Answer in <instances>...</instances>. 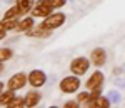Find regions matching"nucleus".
<instances>
[{
  "label": "nucleus",
  "mask_w": 125,
  "mask_h": 108,
  "mask_svg": "<svg viewBox=\"0 0 125 108\" xmlns=\"http://www.w3.org/2000/svg\"><path fill=\"white\" fill-rule=\"evenodd\" d=\"M105 60H107V55H105V50L104 48H95L92 52V63L95 67H102L105 63Z\"/></svg>",
  "instance_id": "obj_8"
},
{
  "label": "nucleus",
  "mask_w": 125,
  "mask_h": 108,
  "mask_svg": "<svg viewBox=\"0 0 125 108\" xmlns=\"http://www.w3.org/2000/svg\"><path fill=\"white\" fill-rule=\"evenodd\" d=\"M10 108H22L25 107V98H13L12 101H10Z\"/></svg>",
  "instance_id": "obj_16"
},
{
  "label": "nucleus",
  "mask_w": 125,
  "mask_h": 108,
  "mask_svg": "<svg viewBox=\"0 0 125 108\" xmlns=\"http://www.w3.org/2000/svg\"><path fill=\"white\" fill-rule=\"evenodd\" d=\"M27 83V77L23 73H17L9 80V90H20Z\"/></svg>",
  "instance_id": "obj_6"
},
{
  "label": "nucleus",
  "mask_w": 125,
  "mask_h": 108,
  "mask_svg": "<svg viewBox=\"0 0 125 108\" xmlns=\"http://www.w3.org/2000/svg\"><path fill=\"white\" fill-rule=\"evenodd\" d=\"M63 22H65V15H63V13H53V15L45 17L43 23H40V25L45 27V28H48V30H53V28H58Z\"/></svg>",
  "instance_id": "obj_1"
},
{
  "label": "nucleus",
  "mask_w": 125,
  "mask_h": 108,
  "mask_svg": "<svg viewBox=\"0 0 125 108\" xmlns=\"http://www.w3.org/2000/svg\"><path fill=\"white\" fill-rule=\"evenodd\" d=\"M39 100H40V95L37 93V91H29L27 97H25V107L33 108L37 103H39Z\"/></svg>",
  "instance_id": "obj_11"
},
{
  "label": "nucleus",
  "mask_w": 125,
  "mask_h": 108,
  "mask_svg": "<svg viewBox=\"0 0 125 108\" xmlns=\"http://www.w3.org/2000/svg\"><path fill=\"white\" fill-rule=\"evenodd\" d=\"M0 52H2V53H0V60H2V62H5V60H9L10 57H12V50L10 48H2Z\"/></svg>",
  "instance_id": "obj_19"
},
{
  "label": "nucleus",
  "mask_w": 125,
  "mask_h": 108,
  "mask_svg": "<svg viewBox=\"0 0 125 108\" xmlns=\"http://www.w3.org/2000/svg\"><path fill=\"white\" fill-rule=\"evenodd\" d=\"M12 100H13V90L2 91V95H0V103H2V107H9Z\"/></svg>",
  "instance_id": "obj_13"
},
{
  "label": "nucleus",
  "mask_w": 125,
  "mask_h": 108,
  "mask_svg": "<svg viewBox=\"0 0 125 108\" xmlns=\"http://www.w3.org/2000/svg\"><path fill=\"white\" fill-rule=\"evenodd\" d=\"M88 100H90V95L88 93H80L78 95V101H82V103H87Z\"/></svg>",
  "instance_id": "obj_20"
},
{
  "label": "nucleus",
  "mask_w": 125,
  "mask_h": 108,
  "mask_svg": "<svg viewBox=\"0 0 125 108\" xmlns=\"http://www.w3.org/2000/svg\"><path fill=\"white\" fill-rule=\"evenodd\" d=\"M2 27H3L5 30H12V28H17L19 23H17L13 18H3L2 20Z\"/></svg>",
  "instance_id": "obj_15"
},
{
  "label": "nucleus",
  "mask_w": 125,
  "mask_h": 108,
  "mask_svg": "<svg viewBox=\"0 0 125 108\" xmlns=\"http://www.w3.org/2000/svg\"><path fill=\"white\" fill-rule=\"evenodd\" d=\"M87 107H88V108H107V107H110V103H108V100H107V98L97 97L95 100H90V101L87 103Z\"/></svg>",
  "instance_id": "obj_10"
},
{
  "label": "nucleus",
  "mask_w": 125,
  "mask_h": 108,
  "mask_svg": "<svg viewBox=\"0 0 125 108\" xmlns=\"http://www.w3.org/2000/svg\"><path fill=\"white\" fill-rule=\"evenodd\" d=\"M88 67H90V63H88V60L83 58V57H78V58H75L70 63V70H72L75 75H83L87 70H88Z\"/></svg>",
  "instance_id": "obj_3"
},
{
  "label": "nucleus",
  "mask_w": 125,
  "mask_h": 108,
  "mask_svg": "<svg viewBox=\"0 0 125 108\" xmlns=\"http://www.w3.org/2000/svg\"><path fill=\"white\" fill-rule=\"evenodd\" d=\"M50 12H52V7L48 5L45 0H40L39 3L32 9V15L33 17H48Z\"/></svg>",
  "instance_id": "obj_4"
},
{
  "label": "nucleus",
  "mask_w": 125,
  "mask_h": 108,
  "mask_svg": "<svg viewBox=\"0 0 125 108\" xmlns=\"http://www.w3.org/2000/svg\"><path fill=\"white\" fill-rule=\"evenodd\" d=\"M102 83H104V75H102L100 72H95L90 78L87 80V88H88V90L102 88Z\"/></svg>",
  "instance_id": "obj_7"
},
{
  "label": "nucleus",
  "mask_w": 125,
  "mask_h": 108,
  "mask_svg": "<svg viewBox=\"0 0 125 108\" xmlns=\"http://www.w3.org/2000/svg\"><path fill=\"white\" fill-rule=\"evenodd\" d=\"M63 107H65V108H77L78 107V101H67Z\"/></svg>",
  "instance_id": "obj_21"
},
{
  "label": "nucleus",
  "mask_w": 125,
  "mask_h": 108,
  "mask_svg": "<svg viewBox=\"0 0 125 108\" xmlns=\"http://www.w3.org/2000/svg\"><path fill=\"white\" fill-rule=\"evenodd\" d=\"M50 32L52 30H48V28H45V27H33V28H30V30H27V35L29 37H33V38H45V37H48L50 35Z\"/></svg>",
  "instance_id": "obj_9"
},
{
  "label": "nucleus",
  "mask_w": 125,
  "mask_h": 108,
  "mask_svg": "<svg viewBox=\"0 0 125 108\" xmlns=\"http://www.w3.org/2000/svg\"><path fill=\"white\" fill-rule=\"evenodd\" d=\"M78 87H80V81L75 77H65L60 81V90L63 93H73V91L78 90Z\"/></svg>",
  "instance_id": "obj_2"
},
{
  "label": "nucleus",
  "mask_w": 125,
  "mask_h": 108,
  "mask_svg": "<svg viewBox=\"0 0 125 108\" xmlns=\"http://www.w3.org/2000/svg\"><path fill=\"white\" fill-rule=\"evenodd\" d=\"M32 3H33V0H17V7L20 10V15L30 12L32 10Z\"/></svg>",
  "instance_id": "obj_12"
},
{
  "label": "nucleus",
  "mask_w": 125,
  "mask_h": 108,
  "mask_svg": "<svg viewBox=\"0 0 125 108\" xmlns=\"http://www.w3.org/2000/svg\"><path fill=\"white\" fill-rule=\"evenodd\" d=\"M45 73L43 72H40V70H33L32 73L29 75V81L30 85L33 87V88H39V87H42L43 83H45Z\"/></svg>",
  "instance_id": "obj_5"
},
{
  "label": "nucleus",
  "mask_w": 125,
  "mask_h": 108,
  "mask_svg": "<svg viewBox=\"0 0 125 108\" xmlns=\"http://www.w3.org/2000/svg\"><path fill=\"white\" fill-rule=\"evenodd\" d=\"M17 15H20L19 7H12V9L7 10V13H5V17H3V18H15Z\"/></svg>",
  "instance_id": "obj_17"
},
{
  "label": "nucleus",
  "mask_w": 125,
  "mask_h": 108,
  "mask_svg": "<svg viewBox=\"0 0 125 108\" xmlns=\"http://www.w3.org/2000/svg\"><path fill=\"white\" fill-rule=\"evenodd\" d=\"M33 27V18H23L22 22L19 23V27H17V30H20V32H27V30H30Z\"/></svg>",
  "instance_id": "obj_14"
},
{
  "label": "nucleus",
  "mask_w": 125,
  "mask_h": 108,
  "mask_svg": "<svg viewBox=\"0 0 125 108\" xmlns=\"http://www.w3.org/2000/svg\"><path fill=\"white\" fill-rule=\"evenodd\" d=\"M45 2H47L52 9H60V7L65 3V0H45Z\"/></svg>",
  "instance_id": "obj_18"
}]
</instances>
